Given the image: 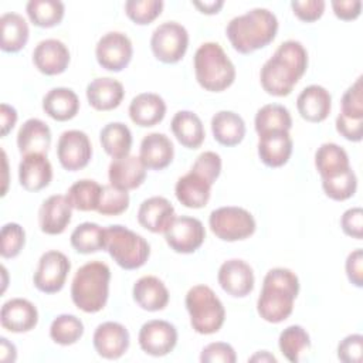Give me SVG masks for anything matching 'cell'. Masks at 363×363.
<instances>
[{
  "label": "cell",
  "instance_id": "cell-30",
  "mask_svg": "<svg viewBox=\"0 0 363 363\" xmlns=\"http://www.w3.org/2000/svg\"><path fill=\"white\" fill-rule=\"evenodd\" d=\"M176 199L187 208H203L211 196V184L194 172L179 177L174 186Z\"/></svg>",
  "mask_w": 363,
  "mask_h": 363
},
{
  "label": "cell",
  "instance_id": "cell-36",
  "mask_svg": "<svg viewBox=\"0 0 363 363\" xmlns=\"http://www.w3.org/2000/svg\"><path fill=\"white\" fill-rule=\"evenodd\" d=\"M99 142L106 155L112 159H121L129 155L132 149V132L122 122H109L99 132Z\"/></svg>",
  "mask_w": 363,
  "mask_h": 363
},
{
  "label": "cell",
  "instance_id": "cell-4",
  "mask_svg": "<svg viewBox=\"0 0 363 363\" xmlns=\"http://www.w3.org/2000/svg\"><path fill=\"white\" fill-rule=\"evenodd\" d=\"M111 269L102 261H91L79 267L71 282L74 305L86 313L102 311L109 296Z\"/></svg>",
  "mask_w": 363,
  "mask_h": 363
},
{
  "label": "cell",
  "instance_id": "cell-24",
  "mask_svg": "<svg viewBox=\"0 0 363 363\" xmlns=\"http://www.w3.org/2000/svg\"><path fill=\"white\" fill-rule=\"evenodd\" d=\"M296 109L299 115L312 123L325 121L332 109V96L322 85H309L301 91L296 98Z\"/></svg>",
  "mask_w": 363,
  "mask_h": 363
},
{
  "label": "cell",
  "instance_id": "cell-26",
  "mask_svg": "<svg viewBox=\"0 0 363 363\" xmlns=\"http://www.w3.org/2000/svg\"><path fill=\"white\" fill-rule=\"evenodd\" d=\"M133 301L143 311L157 312L167 306L170 295L162 279L155 275L140 277L132 288Z\"/></svg>",
  "mask_w": 363,
  "mask_h": 363
},
{
  "label": "cell",
  "instance_id": "cell-31",
  "mask_svg": "<svg viewBox=\"0 0 363 363\" xmlns=\"http://www.w3.org/2000/svg\"><path fill=\"white\" fill-rule=\"evenodd\" d=\"M43 111L54 121H69L79 111V98L71 88H52L43 98Z\"/></svg>",
  "mask_w": 363,
  "mask_h": 363
},
{
  "label": "cell",
  "instance_id": "cell-56",
  "mask_svg": "<svg viewBox=\"0 0 363 363\" xmlns=\"http://www.w3.org/2000/svg\"><path fill=\"white\" fill-rule=\"evenodd\" d=\"M17 122V111L14 106L7 105V104H1L0 105V135L1 138L7 136L9 132H11V129L14 128Z\"/></svg>",
  "mask_w": 363,
  "mask_h": 363
},
{
  "label": "cell",
  "instance_id": "cell-13",
  "mask_svg": "<svg viewBox=\"0 0 363 363\" xmlns=\"http://www.w3.org/2000/svg\"><path fill=\"white\" fill-rule=\"evenodd\" d=\"M57 157L68 172L86 167L92 159V145L88 135L78 129L62 132L57 142Z\"/></svg>",
  "mask_w": 363,
  "mask_h": 363
},
{
  "label": "cell",
  "instance_id": "cell-50",
  "mask_svg": "<svg viewBox=\"0 0 363 363\" xmlns=\"http://www.w3.org/2000/svg\"><path fill=\"white\" fill-rule=\"evenodd\" d=\"M363 356V336L352 333L337 345V359L343 363H360Z\"/></svg>",
  "mask_w": 363,
  "mask_h": 363
},
{
  "label": "cell",
  "instance_id": "cell-35",
  "mask_svg": "<svg viewBox=\"0 0 363 363\" xmlns=\"http://www.w3.org/2000/svg\"><path fill=\"white\" fill-rule=\"evenodd\" d=\"M315 167L320 174V179H328L349 170L350 162L342 146L333 142H326L315 152Z\"/></svg>",
  "mask_w": 363,
  "mask_h": 363
},
{
  "label": "cell",
  "instance_id": "cell-3",
  "mask_svg": "<svg viewBox=\"0 0 363 363\" xmlns=\"http://www.w3.org/2000/svg\"><path fill=\"white\" fill-rule=\"evenodd\" d=\"M278 33L277 16L262 7H255L247 13L230 20L225 27V35L235 51L251 54L267 47L274 41Z\"/></svg>",
  "mask_w": 363,
  "mask_h": 363
},
{
  "label": "cell",
  "instance_id": "cell-60",
  "mask_svg": "<svg viewBox=\"0 0 363 363\" xmlns=\"http://www.w3.org/2000/svg\"><path fill=\"white\" fill-rule=\"evenodd\" d=\"M1 156H3V170H4V180H3V190H1V196H4L7 193V174H9V166H7V156L6 152L1 150Z\"/></svg>",
  "mask_w": 363,
  "mask_h": 363
},
{
  "label": "cell",
  "instance_id": "cell-10",
  "mask_svg": "<svg viewBox=\"0 0 363 363\" xmlns=\"http://www.w3.org/2000/svg\"><path fill=\"white\" fill-rule=\"evenodd\" d=\"M69 269L71 262L64 252L57 250L45 251L40 257L33 275L34 286L44 294H57L64 288Z\"/></svg>",
  "mask_w": 363,
  "mask_h": 363
},
{
  "label": "cell",
  "instance_id": "cell-2",
  "mask_svg": "<svg viewBox=\"0 0 363 363\" xmlns=\"http://www.w3.org/2000/svg\"><path fill=\"white\" fill-rule=\"evenodd\" d=\"M298 294V275L288 268H272L264 277L257 312L265 322L281 323L292 313Z\"/></svg>",
  "mask_w": 363,
  "mask_h": 363
},
{
  "label": "cell",
  "instance_id": "cell-52",
  "mask_svg": "<svg viewBox=\"0 0 363 363\" xmlns=\"http://www.w3.org/2000/svg\"><path fill=\"white\" fill-rule=\"evenodd\" d=\"M336 130L350 142H360L363 138V118H352L339 112L336 116Z\"/></svg>",
  "mask_w": 363,
  "mask_h": 363
},
{
  "label": "cell",
  "instance_id": "cell-15",
  "mask_svg": "<svg viewBox=\"0 0 363 363\" xmlns=\"http://www.w3.org/2000/svg\"><path fill=\"white\" fill-rule=\"evenodd\" d=\"M217 281L221 289L228 295L244 298L252 292L255 277L248 262L240 258H231L220 265Z\"/></svg>",
  "mask_w": 363,
  "mask_h": 363
},
{
  "label": "cell",
  "instance_id": "cell-34",
  "mask_svg": "<svg viewBox=\"0 0 363 363\" xmlns=\"http://www.w3.org/2000/svg\"><path fill=\"white\" fill-rule=\"evenodd\" d=\"M1 41L0 48L4 52H18L28 41L30 30L26 18L18 13H4L0 17Z\"/></svg>",
  "mask_w": 363,
  "mask_h": 363
},
{
  "label": "cell",
  "instance_id": "cell-43",
  "mask_svg": "<svg viewBox=\"0 0 363 363\" xmlns=\"http://www.w3.org/2000/svg\"><path fill=\"white\" fill-rule=\"evenodd\" d=\"M322 189L325 194L335 201H345L354 196L357 189V177L353 169L328 179H322Z\"/></svg>",
  "mask_w": 363,
  "mask_h": 363
},
{
  "label": "cell",
  "instance_id": "cell-18",
  "mask_svg": "<svg viewBox=\"0 0 363 363\" xmlns=\"http://www.w3.org/2000/svg\"><path fill=\"white\" fill-rule=\"evenodd\" d=\"M1 328L11 333H26L38 323V311L33 302L24 298L6 301L0 311Z\"/></svg>",
  "mask_w": 363,
  "mask_h": 363
},
{
  "label": "cell",
  "instance_id": "cell-9",
  "mask_svg": "<svg viewBox=\"0 0 363 363\" xmlns=\"http://www.w3.org/2000/svg\"><path fill=\"white\" fill-rule=\"evenodd\" d=\"M189 47V33L177 21L159 24L150 37V50L155 58L163 64L179 62Z\"/></svg>",
  "mask_w": 363,
  "mask_h": 363
},
{
  "label": "cell",
  "instance_id": "cell-33",
  "mask_svg": "<svg viewBox=\"0 0 363 363\" xmlns=\"http://www.w3.org/2000/svg\"><path fill=\"white\" fill-rule=\"evenodd\" d=\"M211 132L220 145L231 147L242 142L245 136V122L233 111H218L211 118Z\"/></svg>",
  "mask_w": 363,
  "mask_h": 363
},
{
  "label": "cell",
  "instance_id": "cell-17",
  "mask_svg": "<svg viewBox=\"0 0 363 363\" xmlns=\"http://www.w3.org/2000/svg\"><path fill=\"white\" fill-rule=\"evenodd\" d=\"M68 47L57 38L41 40L33 51V64L44 75H60L69 65Z\"/></svg>",
  "mask_w": 363,
  "mask_h": 363
},
{
  "label": "cell",
  "instance_id": "cell-54",
  "mask_svg": "<svg viewBox=\"0 0 363 363\" xmlns=\"http://www.w3.org/2000/svg\"><path fill=\"white\" fill-rule=\"evenodd\" d=\"M345 269L347 279L352 285L362 288L363 286V251L362 248L353 250L345 262Z\"/></svg>",
  "mask_w": 363,
  "mask_h": 363
},
{
  "label": "cell",
  "instance_id": "cell-7",
  "mask_svg": "<svg viewBox=\"0 0 363 363\" xmlns=\"http://www.w3.org/2000/svg\"><path fill=\"white\" fill-rule=\"evenodd\" d=\"M190 325L200 335L217 333L225 320V309L216 292L207 285H194L186 294Z\"/></svg>",
  "mask_w": 363,
  "mask_h": 363
},
{
  "label": "cell",
  "instance_id": "cell-16",
  "mask_svg": "<svg viewBox=\"0 0 363 363\" xmlns=\"http://www.w3.org/2000/svg\"><path fill=\"white\" fill-rule=\"evenodd\" d=\"M129 343L130 336L128 329L122 323L112 320L98 325L92 336L95 352L108 360H116L122 357L128 352Z\"/></svg>",
  "mask_w": 363,
  "mask_h": 363
},
{
  "label": "cell",
  "instance_id": "cell-55",
  "mask_svg": "<svg viewBox=\"0 0 363 363\" xmlns=\"http://www.w3.org/2000/svg\"><path fill=\"white\" fill-rule=\"evenodd\" d=\"M330 6L335 16L343 21L356 20L362 13L360 0H333L330 1Z\"/></svg>",
  "mask_w": 363,
  "mask_h": 363
},
{
  "label": "cell",
  "instance_id": "cell-6",
  "mask_svg": "<svg viewBox=\"0 0 363 363\" xmlns=\"http://www.w3.org/2000/svg\"><path fill=\"white\" fill-rule=\"evenodd\" d=\"M104 250L123 269L143 267L150 255L149 242L125 225L115 224L104 228Z\"/></svg>",
  "mask_w": 363,
  "mask_h": 363
},
{
  "label": "cell",
  "instance_id": "cell-53",
  "mask_svg": "<svg viewBox=\"0 0 363 363\" xmlns=\"http://www.w3.org/2000/svg\"><path fill=\"white\" fill-rule=\"evenodd\" d=\"M343 233L352 238L362 240L363 237V210L362 207L347 208L340 217Z\"/></svg>",
  "mask_w": 363,
  "mask_h": 363
},
{
  "label": "cell",
  "instance_id": "cell-21",
  "mask_svg": "<svg viewBox=\"0 0 363 363\" xmlns=\"http://www.w3.org/2000/svg\"><path fill=\"white\" fill-rule=\"evenodd\" d=\"M258 156L268 167H281L292 155V138L286 130H272L258 135Z\"/></svg>",
  "mask_w": 363,
  "mask_h": 363
},
{
  "label": "cell",
  "instance_id": "cell-20",
  "mask_svg": "<svg viewBox=\"0 0 363 363\" xmlns=\"http://www.w3.org/2000/svg\"><path fill=\"white\" fill-rule=\"evenodd\" d=\"M109 184L119 190H133L143 184L146 179V166L139 156L128 155L113 159L108 167Z\"/></svg>",
  "mask_w": 363,
  "mask_h": 363
},
{
  "label": "cell",
  "instance_id": "cell-44",
  "mask_svg": "<svg viewBox=\"0 0 363 363\" xmlns=\"http://www.w3.org/2000/svg\"><path fill=\"white\" fill-rule=\"evenodd\" d=\"M163 6L162 0H128L125 3V13L135 24L146 26L162 14Z\"/></svg>",
  "mask_w": 363,
  "mask_h": 363
},
{
  "label": "cell",
  "instance_id": "cell-12",
  "mask_svg": "<svg viewBox=\"0 0 363 363\" xmlns=\"http://www.w3.org/2000/svg\"><path fill=\"white\" fill-rule=\"evenodd\" d=\"M133 55L130 38L121 31H109L104 34L95 45V57L98 64L112 72L125 69Z\"/></svg>",
  "mask_w": 363,
  "mask_h": 363
},
{
  "label": "cell",
  "instance_id": "cell-45",
  "mask_svg": "<svg viewBox=\"0 0 363 363\" xmlns=\"http://www.w3.org/2000/svg\"><path fill=\"white\" fill-rule=\"evenodd\" d=\"M129 201L130 197L128 191L119 190L111 184H104L96 211L102 216H119L128 210Z\"/></svg>",
  "mask_w": 363,
  "mask_h": 363
},
{
  "label": "cell",
  "instance_id": "cell-19",
  "mask_svg": "<svg viewBox=\"0 0 363 363\" xmlns=\"http://www.w3.org/2000/svg\"><path fill=\"white\" fill-rule=\"evenodd\" d=\"M72 217V206L67 196L52 194L47 197L38 210V225L44 234L58 235L65 231Z\"/></svg>",
  "mask_w": 363,
  "mask_h": 363
},
{
  "label": "cell",
  "instance_id": "cell-29",
  "mask_svg": "<svg viewBox=\"0 0 363 363\" xmlns=\"http://www.w3.org/2000/svg\"><path fill=\"white\" fill-rule=\"evenodd\" d=\"M50 146L51 130L44 121L30 118L20 126L17 132V147L23 156L31 153L47 155Z\"/></svg>",
  "mask_w": 363,
  "mask_h": 363
},
{
  "label": "cell",
  "instance_id": "cell-58",
  "mask_svg": "<svg viewBox=\"0 0 363 363\" xmlns=\"http://www.w3.org/2000/svg\"><path fill=\"white\" fill-rule=\"evenodd\" d=\"M193 6L196 9H199L200 13L203 14H217L223 6L224 1L223 0H210V1H193Z\"/></svg>",
  "mask_w": 363,
  "mask_h": 363
},
{
  "label": "cell",
  "instance_id": "cell-23",
  "mask_svg": "<svg viewBox=\"0 0 363 363\" xmlns=\"http://www.w3.org/2000/svg\"><path fill=\"white\" fill-rule=\"evenodd\" d=\"M176 217L172 203L162 196L143 200L138 210V223L150 233H164Z\"/></svg>",
  "mask_w": 363,
  "mask_h": 363
},
{
  "label": "cell",
  "instance_id": "cell-48",
  "mask_svg": "<svg viewBox=\"0 0 363 363\" xmlns=\"http://www.w3.org/2000/svg\"><path fill=\"white\" fill-rule=\"evenodd\" d=\"M340 113L352 118H363V86L359 77L343 94L340 101Z\"/></svg>",
  "mask_w": 363,
  "mask_h": 363
},
{
  "label": "cell",
  "instance_id": "cell-41",
  "mask_svg": "<svg viewBox=\"0 0 363 363\" xmlns=\"http://www.w3.org/2000/svg\"><path fill=\"white\" fill-rule=\"evenodd\" d=\"M84 335V323L79 318L69 313H61L50 325V337L61 346L77 343Z\"/></svg>",
  "mask_w": 363,
  "mask_h": 363
},
{
  "label": "cell",
  "instance_id": "cell-22",
  "mask_svg": "<svg viewBox=\"0 0 363 363\" xmlns=\"http://www.w3.org/2000/svg\"><path fill=\"white\" fill-rule=\"evenodd\" d=\"M52 180V166L47 155H24L18 163V182L27 191H40Z\"/></svg>",
  "mask_w": 363,
  "mask_h": 363
},
{
  "label": "cell",
  "instance_id": "cell-39",
  "mask_svg": "<svg viewBox=\"0 0 363 363\" xmlns=\"http://www.w3.org/2000/svg\"><path fill=\"white\" fill-rule=\"evenodd\" d=\"M102 186L92 179L77 180L67 191V199L72 208L78 211H96L101 200Z\"/></svg>",
  "mask_w": 363,
  "mask_h": 363
},
{
  "label": "cell",
  "instance_id": "cell-37",
  "mask_svg": "<svg viewBox=\"0 0 363 363\" xmlns=\"http://www.w3.org/2000/svg\"><path fill=\"white\" fill-rule=\"evenodd\" d=\"M30 21L41 28L58 26L65 14V6L60 0H30L26 4Z\"/></svg>",
  "mask_w": 363,
  "mask_h": 363
},
{
  "label": "cell",
  "instance_id": "cell-42",
  "mask_svg": "<svg viewBox=\"0 0 363 363\" xmlns=\"http://www.w3.org/2000/svg\"><path fill=\"white\" fill-rule=\"evenodd\" d=\"M72 248L79 254H92L104 250V228L96 223H82L69 237Z\"/></svg>",
  "mask_w": 363,
  "mask_h": 363
},
{
  "label": "cell",
  "instance_id": "cell-1",
  "mask_svg": "<svg viewBox=\"0 0 363 363\" xmlns=\"http://www.w3.org/2000/svg\"><path fill=\"white\" fill-rule=\"evenodd\" d=\"M308 68V51L302 43L286 40L278 45L261 71L262 89L272 96H286L303 77Z\"/></svg>",
  "mask_w": 363,
  "mask_h": 363
},
{
  "label": "cell",
  "instance_id": "cell-5",
  "mask_svg": "<svg viewBox=\"0 0 363 363\" xmlns=\"http://www.w3.org/2000/svg\"><path fill=\"white\" fill-rule=\"evenodd\" d=\"M194 75L203 89L221 92L233 85L235 67L218 43L208 41L196 50Z\"/></svg>",
  "mask_w": 363,
  "mask_h": 363
},
{
  "label": "cell",
  "instance_id": "cell-40",
  "mask_svg": "<svg viewBox=\"0 0 363 363\" xmlns=\"http://www.w3.org/2000/svg\"><path fill=\"white\" fill-rule=\"evenodd\" d=\"M278 346L286 360L296 363L299 362L301 354L311 347V337L306 329L301 325H291L279 333Z\"/></svg>",
  "mask_w": 363,
  "mask_h": 363
},
{
  "label": "cell",
  "instance_id": "cell-51",
  "mask_svg": "<svg viewBox=\"0 0 363 363\" xmlns=\"http://www.w3.org/2000/svg\"><path fill=\"white\" fill-rule=\"evenodd\" d=\"M291 7L301 21L313 23L322 17L326 3L323 0H294Z\"/></svg>",
  "mask_w": 363,
  "mask_h": 363
},
{
  "label": "cell",
  "instance_id": "cell-38",
  "mask_svg": "<svg viewBox=\"0 0 363 363\" xmlns=\"http://www.w3.org/2000/svg\"><path fill=\"white\" fill-rule=\"evenodd\" d=\"M255 132L258 135L272 130H286L292 128V118L289 111L281 104H267L261 106L254 119Z\"/></svg>",
  "mask_w": 363,
  "mask_h": 363
},
{
  "label": "cell",
  "instance_id": "cell-49",
  "mask_svg": "<svg viewBox=\"0 0 363 363\" xmlns=\"http://www.w3.org/2000/svg\"><path fill=\"white\" fill-rule=\"evenodd\" d=\"M201 363H235L237 354L234 347L225 342H213L203 347L200 353Z\"/></svg>",
  "mask_w": 363,
  "mask_h": 363
},
{
  "label": "cell",
  "instance_id": "cell-14",
  "mask_svg": "<svg viewBox=\"0 0 363 363\" xmlns=\"http://www.w3.org/2000/svg\"><path fill=\"white\" fill-rule=\"evenodd\" d=\"M177 337V329L173 323L163 319H152L140 326L138 342L146 354L162 357L176 347Z\"/></svg>",
  "mask_w": 363,
  "mask_h": 363
},
{
  "label": "cell",
  "instance_id": "cell-28",
  "mask_svg": "<svg viewBox=\"0 0 363 363\" xmlns=\"http://www.w3.org/2000/svg\"><path fill=\"white\" fill-rule=\"evenodd\" d=\"M85 92L89 105L96 111H112L121 105L125 96L123 85L109 77L92 79Z\"/></svg>",
  "mask_w": 363,
  "mask_h": 363
},
{
  "label": "cell",
  "instance_id": "cell-46",
  "mask_svg": "<svg viewBox=\"0 0 363 363\" xmlns=\"http://www.w3.org/2000/svg\"><path fill=\"white\" fill-rule=\"evenodd\" d=\"M0 240H1V247H0L1 257L6 259L16 258L24 248L26 231L17 223H7L1 227Z\"/></svg>",
  "mask_w": 363,
  "mask_h": 363
},
{
  "label": "cell",
  "instance_id": "cell-8",
  "mask_svg": "<svg viewBox=\"0 0 363 363\" xmlns=\"http://www.w3.org/2000/svg\"><path fill=\"white\" fill-rule=\"evenodd\" d=\"M213 234L221 241H241L255 233L257 223L252 214L237 206H224L213 210L208 217Z\"/></svg>",
  "mask_w": 363,
  "mask_h": 363
},
{
  "label": "cell",
  "instance_id": "cell-27",
  "mask_svg": "<svg viewBox=\"0 0 363 363\" xmlns=\"http://www.w3.org/2000/svg\"><path fill=\"white\" fill-rule=\"evenodd\" d=\"M130 121L142 128H150L160 123L166 115L164 99L155 92H142L129 104Z\"/></svg>",
  "mask_w": 363,
  "mask_h": 363
},
{
  "label": "cell",
  "instance_id": "cell-59",
  "mask_svg": "<svg viewBox=\"0 0 363 363\" xmlns=\"http://www.w3.org/2000/svg\"><path fill=\"white\" fill-rule=\"evenodd\" d=\"M248 362H258V363H277V357L269 353L268 350H259L257 353H254Z\"/></svg>",
  "mask_w": 363,
  "mask_h": 363
},
{
  "label": "cell",
  "instance_id": "cell-11",
  "mask_svg": "<svg viewBox=\"0 0 363 363\" xmlns=\"http://www.w3.org/2000/svg\"><path fill=\"white\" fill-rule=\"evenodd\" d=\"M163 235L166 244L174 252L191 254L203 245L206 240V230L199 218L180 216L173 218Z\"/></svg>",
  "mask_w": 363,
  "mask_h": 363
},
{
  "label": "cell",
  "instance_id": "cell-57",
  "mask_svg": "<svg viewBox=\"0 0 363 363\" xmlns=\"http://www.w3.org/2000/svg\"><path fill=\"white\" fill-rule=\"evenodd\" d=\"M0 352H1L0 353L1 362H4V363L16 362V359H17V349H16V346L11 342H9L7 337H0Z\"/></svg>",
  "mask_w": 363,
  "mask_h": 363
},
{
  "label": "cell",
  "instance_id": "cell-25",
  "mask_svg": "<svg viewBox=\"0 0 363 363\" xmlns=\"http://www.w3.org/2000/svg\"><path fill=\"white\" fill-rule=\"evenodd\" d=\"M139 157L150 170L166 169L174 157V147L169 136L159 132L147 133L139 147Z\"/></svg>",
  "mask_w": 363,
  "mask_h": 363
},
{
  "label": "cell",
  "instance_id": "cell-47",
  "mask_svg": "<svg viewBox=\"0 0 363 363\" xmlns=\"http://www.w3.org/2000/svg\"><path fill=\"white\" fill-rule=\"evenodd\" d=\"M221 167H223V162L220 155L216 152L207 150L197 156L190 170L200 174L213 186L221 173Z\"/></svg>",
  "mask_w": 363,
  "mask_h": 363
},
{
  "label": "cell",
  "instance_id": "cell-32",
  "mask_svg": "<svg viewBox=\"0 0 363 363\" xmlns=\"http://www.w3.org/2000/svg\"><path fill=\"white\" fill-rule=\"evenodd\" d=\"M170 128L177 142L187 149H197L203 145L206 130L200 116L191 111H179L170 122Z\"/></svg>",
  "mask_w": 363,
  "mask_h": 363
}]
</instances>
